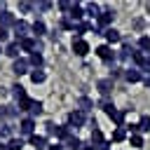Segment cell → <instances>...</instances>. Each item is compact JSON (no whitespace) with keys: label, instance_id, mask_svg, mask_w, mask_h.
Listing matches in <instances>:
<instances>
[{"label":"cell","instance_id":"6da1fadb","mask_svg":"<svg viewBox=\"0 0 150 150\" xmlns=\"http://www.w3.org/2000/svg\"><path fill=\"white\" fill-rule=\"evenodd\" d=\"M84 122H87V115H84L80 108H75V110H70V112H68V122H66V124H68L70 129H73V127L77 129V127H82Z\"/></svg>","mask_w":150,"mask_h":150},{"label":"cell","instance_id":"7a4b0ae2","mask_svg":"<svg viewBox=\"0 0 150 150\" xmlns=\"http://www.w3.org/2000/svg\"><path fill=\"white\" fill-rule=\"evenodd\" d=\"M33 134H35V120H33V117H23V120L19 122V136H21V138H23V136L30 138Z\"/></svg>","mask_w":150,"mask_h":150},{"label":"cell","instance_id":"3957f363","mask_svg":"<svg viewBox=\"0 0 150 150\" xmlns=\"http://www.w3.org/2000/svg\"><path fill=\"white\" fill-rule=\"evenodd\" d=\"M14 38H16V42H21L23 38H30V23L16 19V23H14Z\"/></svg>","mask_w":150,"mask_h":150},{"label":"cell","instance_id":"277c9868","mask_svg":"<svg viewBox=\"0 0 150 150\" xmlns=\"http://www.w3.org/2000/svg\"><path fill=\"white\" fill-rule=\"evenodd\" d=\"M19 47H21V52H30V54H33V52H40L42 42H40L38 38H33V35H30V38H23V40L19 42Z\"/></svg>","mask_w":150,"mask_h":150},{"label":"cell","instance_id":"5b68a950","mask_svg":"<svg viewBox=\"0 0 150 150\" xmlns=\"http://www.w3.org/2000/svg\"><path fill=\"white\" fill-rule=\"evenodd\" d=\"M94 52H96V56H98V59H103V61H108V63L117 59V52H112V47H110V45H98Z\"/></svg>","mask_w":150,"mask_h":150},{"label":"cell","instance_id":"8992f818","mask_svg":"<svg viewBox=\"0 0 150 150\" xmlns=\"http://www.w3.org/2000/svg\"><path fill=\"white\" fill-rule=\"evenodd\" d=\"M112 19H115V12H112V9H103V12L96 16V28H110Z\"/></svg>","mask_w":150,"mask_h":150},{"label":"cell","instance_id":"52a82bcc","mask_svg":"<svg viewBox=\"0 0 150 150\" xmlns=\"http://www.w3.org/2000/svg\"><path fill=\"white\" fill-rule=\"evenodd\" d=\"M91 145L96 148V150H105L108 148V143H105V136H103V131L96 127V129H91Z\"/></svg>","mask_w":150,"mask_h":150},{"label":"cell","instance_id":"ba28073f","mask_svg":"<svg viewBox=\"0 0 150 150\" xmlns=\"http://www.w3.org/2000/svg\"><path fill=\"white\" fill-rule=\"evenodd\" d=\"M14 23H16V19H14V14L12 12H7V9H0V28H14Z\"/></svg>","mask_w":150,"mask_h":150},{"label":"cell","instance_id":"9c48e42d","mask_svg":"<svg viewBox=\"0 0 150 150\" xmlns=\"http://www.w3.org/2000/svg\"><path fill=\"white\" fill-rule=\"evenodd\" d=\"M45 33H47V26H45V21H42V19H35V21L30 23V35L40 40Z\"/></svg>","mask_w":150,"mask_h":150},{"label":"cell","instance_id":"30bf717a","mask_svg":"<svg viewBox=\"0 0 150 150\" xmlns=\"http://www.w3.org/2000/svg\"><path fill=\"white\" fill-rule=\"evenodd\" d=\"M12 70L16 73V75H26V73H30V63H28V59H16L14 61V66H12Z\"/></svg>","mask_w":150,"mask_h":150},{"label":"cell","instance_id":"8fae6325","mask_svg":"<svg viewBox=\"0 0 150 150\" xmlns=\"http://www.w3.org/2000/svg\"><path fill=\"white\" fill-rule=\"evenodd\" d=\"M28 145H33V150H45V148H47V136L33 134V136L28 138Z\"/></svg>","mask_w":150,"mask_h":150},{"label":"cell","instance_id":"7c38bea8","mask_svg":"<svg viewBox=\"0 0 150 150\" xmlns=\"http://www.w3.org/2000/svg\"><path fill=\"white\" fill-rule=\"evenodd\" d=\"M73 52H75L77 56H87V54H89V42L82 40V38H80V40H73Z\"/></svg>","mask_w":150,"mask_h":150},{"label":"cell","instance_id":"4fadbf2b","mask_svg":"<svg viewBox=\"0 0 150 150\" xmlns=\"http://www.w3.org/2000/svg\"><path fill=\"white\" fill-rule=\"evenodd\" d=\"M82 16H84V7H82V5H75V2H73L70 12H68V19H70L73 23H75V21L80 23V21H82Z\"/></svg>","mask_w":150,"mask_h":150},{"label":"cell","instance_id":"5bb4252c","mask_svg":"<svg viewBox=\"0 0 150 150\" xmlns=\"http://www.w3.org/2000/svg\"><path fill=\"white\" fill-rule=\"evenodd\" d=\"M96 89H98V94H101V96H108V94L112 91V80H110V77L98 80V82H96Z\"/></svg>","mask_w":150,"mask_h":150},{"label":"cell","instance_id":"9a60e30c","mask_svg":"<svg viewBox=\"0 0 150 150\" xmlns=\"http://www.w3.org/2000/svg\"><path fill=\"white\" fill-rule=\"evenodd\" d=\"M103 35H105V42H108V45H115V42H120V40H122L120 30H117V28H112V26H110V28H105V30H103Z\"/></svg>","mask_w":150,"mask_h":150},{"label":"cell","instance_id":"2e32d148","mask_svg":"<svg viewBox=\"0 0 150 150\" xmlns=\"http://www.w3.org/2000/svg\"><path fill=\"white\" fill-rule=\"evenodd\" d=\"M5 54H7V56H12V59L16 61V59H19V54H21V47H19V42H16V40L7 42V45H5Z\"/></svg>","mask_w":150,"mask_h":150},{"label":"cell","instance_id":"e0dca14e","mask_svg":"<svg viewBox=\"0 0 150 150\" xmlns=\"http://www.w3.org/2000/svg\"><path fill=\"white\" fill-rule=\"evenodd\" d=\"M28 63L33 66V70H40V68L45 66V59H42V54H40V52H33V54L28 56Z\"/></svg>","mask_w":150,"mask_h":150},{"label":"cell","instance_id":"ac0fdd59","mask_svg":"<svg viewBox=\"0 0 150 150\" xmlns=\"http://www.w3.org/2000/svg\"><path fill=\"white\" fill-rule=\"evenodd\" d=\"M124 80H127V82H141L143 75H141L138 68H127V70H124Z\"/></svg>","mask_w":150,"mask_h":150},{"label":"cell","instance_id":"d6986e66","mask_svg":"<svg viewBox=\"0 0 150 150\" xmlns=\"http://www.w3.org/2000/svg\"><path fill=\"white\" fill-rule=\"evenodd\" d=\"M54 136H56V141H59V143H63V141H66V138H70L73 134H70V127H68V124H61V127H56V134H54Z\"/></svg>","mask_w":150,"mask_h":150},{"label":"cell","instance_id":"ffe728a7","mask_svg":"<svg viewBox=\"0 0 150 150\" xmlns=\"http://www.w3.org/2000/svg\"><path fill=\"white\" fill-rule=\"evenodd\" d=\"M82 145H84V143H82L77 136H70V138L63 141V148H68V150H82Z\"/></svg>","mask_w":150,"mask_h":150},{"label":"cell","instance_id":"44dd1931","mask_svg":"<svg viewBox=\"0 0 150 150\" xmlns=\"http://www.w3.org/2000/svg\"><path fill=\"white\" fill-rule=\"evenodd\" d=\"M127 112H129V108H127V110H115V115L110 117L112 124H115V129H117V127H124V117H127Z\"/></svg>","mask_w":150,"mask_h":150},{"label":"cell","instance_id":"7402d4cb","mask_svg":"<svg viewBox=\"0 0 150 150\" xmlns=\"http://www.w3.org/2000/svg\"><path fill=\"white\" fill-rule=\"evenodd\" d=\"M26 145V141L21 138V136H12L9 141H7V150H21Z\"/></svg>","mask_w":150,"mask_h":150},{"label":"cell","instance_id":"603a6c76","mask_svg":"<svg viewBox=\"0 0 150 150\" xmlns=\"http://www.w3.org/2000/svg\"><path fill=\"white\" fill-rule=\"evenodd\" d=\"M84 14H87V16H94V19H96V16L101 14V7H98L96 2H87V5H84Z\"/></svg>","mask_w":150,"mask_h":150},{"label":"cell","instance_id":"cb8c5ba5","mask_svg":"<svg viewBox=\"0 0 150 150\" xmlns=\"http://www.w3.org/2000/svg\"><path fill=\"white\" fill-rule=\"evenodd\" d=\"M77 105H80V110H82V112L87 115V112H89V110L94 108V101H91V98H87V96H80V101H77Z\"/></svg>","mask_w":150,"mask_h":150},{"label":"cell","instance_id":"d4e9b609","mask_svg":"<svg viewBox=\"0 0 150 150\" xmlns=\"http://www.w3.org/2000/svg\"><path fill=\"white\" fill-rule=\"evenodd\" d=\"M30 80H33V84H40V82H45L47 80V73L40 68V70H30Z\"/></svg>","mask_w":150,"mask_h":150},{"label":"cell","instance_id":"484cf974","mask_svg":"<svg viewBox=\"0 0 150 150\" xmlns=\"http://www.w3.org/2000/svg\"><path fill=\"white\" fill-rule=\"evenodd\" d=\"M89 28H91V26H89L87 21H80V23H75V40H80V35H84Z\"/></svg>","mask_w":150,"mask_h":150},{"label":"cell","instance_id":"4316f807","mask_svg":"<svg viewBox=\"0 0 150 150\" xmlns=\"http://www.w3.org/2000/svg\"><path fill=\"white\" fill-rule=\"evenodd\" d=\"M112 141H115V143H122V141H127V131H124V127H117V129L112 131Z\"/></svg>","mask_w":150,"mask_h":150},{"label":"cell","instance_id":"83f0119b","mask_svg":"<svg viewBox=\"0 0 150 150\" xmlns=\"http://www.w3.org/2000/svg\"><path fill=\"white\" fill-rule=\"evenodd\" d=\"M12 94H14V98H16V101H21V98H26V96H28V94H26V89H23L21 84H14V87H12Z\"/></svg>","mask_w":150,"mask_h":150},{"label":"cell","instance_id":"f1b7e54d","mask_svg":"<svg viewBox=\"0 0 150 150\" xmlns=\"http://www.w3.org/2000/svg\"><path fill=\"white\" fill-rule=\"evenodd\" d=\"M138 129H141V134H145V131H150V115H141V122H138Z\"/></svg>","mask_w":150,"mask_h":150},{"label":"cell","instance_id":"f546056e","mask_svg":"<svg viewBox=\"0 0 150 150\" xmlns=\"http://www.w3.org/2000/svg\"><path fill=\"white\" fill-rule=\"evenodd\" d=\"M0 138H12V124H7V122H2L0 124Z\"/></svg>","mask_w":150,"mask_h":150},{"label":"cell","instance_id":"4dcf8cb0","mask_svg":"<svg viewBox=\"0 0 150 150\" xmlns=\"http://www.w3.org/2000/svg\"><path fill=\"white\" fill-rule=\"evenodd\" d=\"M28 112H30V117H35V115H42V101H33Z\"/></svg>","mask_w":150,"mask_h":150},{"label":"cell","instance_id":"1f68e13d","mask_svg":"<svg viewBox=\"0 0 150 150\" xmlns=\"http://www.w3.org/2000/svg\"><path fill=\"white\" fill-rule=\"evenodd\" d=\"M138 47H141V52H143V54H150V38H148V35H143V38L138 40Z\"/></svg>","mask_w":150,"mask_h":150},{"label":"cell","instance_id":"d6a6232c","mask_svg":"<svg viewBox=\"0 0 150 150\" xmlns=\"http://www.w3.org/2000/svg\"><path fill=\"white\" fill-rule=\"evenodd\" d=\"M16 7H19V12H23V14H30V12L35 9V2H19Z\"/></svg>","mask_w":150,"mask_h":150},{"label":"cell","instance_id":"836d02e7","mask_svg":"<svg viewBox=\"0 0 150 150\" xmlns=\"http://www.w3.org/2000/svg\"><path fill=\"white\" fill-rule=\"evenodd\" d=\"M101 108H103V112H105L108 117H112V115H115V110H117V108H115L110 101H103V103H101Z\"/></svg>","mask_w":150,"mask_h":150},{"label":"cell","instance_id":"e575fe53","mask_svg":"<svg viewBox=\"0 0 150 150\" xmlns=\"http://www.w3.org/2000/svg\"><path fill=\"white\" fill-rule=\"evenodd\" d=\"M129 143L134 148H143V136L141 134H134V136H129Z\"/></svg>","mask_w":150,"mask_h":150},{"label":"cell","instance_id":"d590c367","mask_svg":"<svg viewBox=\"0 0 150 150\" xmlns=\"http://www.w3.org/2000/svg\"><path fill=\"white\" fill-rule=\"evenodd\" d=\"M61 28H63V30H75V23H73L68 16H63V19H61Z\"/></svg>","mask_w":150,"mask_h":150},{"label":"cell","instance_id":"8d00e7d4","mask_svg":"<svg viewBox=\"0 0 150 150\" xmlns=\"http://www.w3.org/2000/svg\"><path fill=\"white\" fill-rule=\"evenodd\" d=\"M45 131H47V136H54V134H56V124H54V122H47V124H45Z\"/></svg>","mask_w":150,"mask_h":150},{"label":"cell","instance_id":"74e56055","mask_svg":"<svg viewBox=\"0 0 150 150\" xmlns=\"http://www.w3.org/2000/svg\"><path fill=\"white\" fill-rule=\"evenodd\" d=\"M35 9H42V12H45V9H52V2L42 0V2H38V5H35Z\"/></svg>","mask_w":150,"mask_h":150},{"label":"cell","instance_id":"f35d334b","mask_svg":"<svg viewBox=\"0 0 150 150\" xmlns=\"http://www.w3.org/2000/svg\"><path fill=\"white\" fill-rule=\"evenodd\" d=\"M7 40H9V30H7V28H0V45L7 42Z\"/></svg>","mask_w":150,"mask_h":150},{"label":"cell","instance_id":"ab89813d","mask_svg":"<svg viewBox=\"0 0 150 150\" xmlns=\"http://www.w3.org/2000/svg\"><path fill=\"white\" fill-rule=\"evenodd\" d=\"M70 7H73V2H66V0L59 2V9H61V12H70Z\"/></svg>","mask_w":150,"mask_h":150},{"label":"cell","instance_id":"60d3db41","mask_svg":"<svg viewBox=\"0 0 150 150\" xmlns=\"http://www.w3.org/2000/svg\"><path fill=\"white\" fill-rule=\"evenodd\" d=\"M47 150H63V143H54V145H47Z\"/></svg>","mask_w":150,"mask_h":150},{"label":"cell","instance_id":"b9f144b4","mask_svg":"<svg viewBox=\"0 0 150 150\" xmlns=\"http://www.w3.org/2000/svg\"><path fill=\"white\" fill-rule=\"evenodd\" d=\"M143 82H145V87H150V75H148V77H143Z\"/></svg>","mask_w":150,"mask_h":150},{"label":"cell","instance_id":"7bdbcfd3","mask_svg":"<svg viewBox=\"0 0 150 150\" xmlns=\"http://www.w3.org/2000/svg\"><path fill=\"white\" fill-rule=\"evenodd\" d=\"M82 150H96L94 145H82Z\"/></svg>","mask_w":150,"mask_h":150},{"label":"cell","instance_id":"ee69618b","mask_svg":"<svg viewBox=\"0 0 150 150\" xmlns=\"http://www.w3.org/2000/svg\"><path fill=\"white\" fill-rule=\"evenodd\" d=\"M0 150H7V143H2V141H0Z\"/></svg>","mask_w":150,"mask_h":150},{"label":"cell","instance_id":"f6af8a7d","mask_svg":"<svg viewBox=\"0 0 150 150\" xmlns=\"http://www.w3.org/2000/svg\"><path fill=\"white\" fill-rule=\"evenodd\" d=\"M0 54H5V47H2V45H0Z\"/></svg>","mask_w":150,"mask_h":150},{"label":"cell","instance_id":"bcb514c9","mask_svg":"<svg viewBox=\"0 0 150 150\" xmlns=\"http://www.w3.org/2000/svg\"><path fill=\"white\" fill-rule=\"evenodd\" d=\"M105 150H110V148H105Z\"/></svg>","mask_w":150,"mask_h":150}]
</instances>
